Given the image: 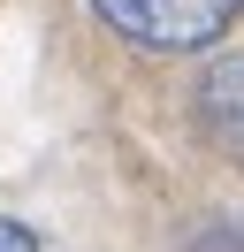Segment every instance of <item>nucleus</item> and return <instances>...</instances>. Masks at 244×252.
I'll return each instance as SVG.
<instances>
[{
    "label": "nucleus",
    "instance_id": "f257e3e1",
    "mask_svg": "<svg viewBox=\"0 0 244 252\" xmlns=\"http://www.w3.org/2000/svg\"><path fill=\"white\" fill-rule=\"evenodd\" d=\"M92 16L115 38H130V46L191 54V46H214L244 16V0H92Z\"/></svg>",
    "mask_w": 244,
    "mask_h": 252
},
{
    "label": "nucleus",
    "instance_id": "f03ea898",
    "mask_svg": "<svg viewBox=\"0 0 244 252\" xmlns=\"http://www.w3.org/2000/svg\"><path fill=\"white\" fill-rule=\"evenodd\" d=\"M191 107H198V130H206L214 153L244 160V54H214V62L198 69Z\"/></svg>",
    "mask_w": 244,
    "mask_h": 252
},
{
    "label": "nucleus",
    "instance_id": "7ed1b4c3",
    "mask_svg": "<svg viewBox=\"0 0 244 252\" xmlns=\"http://www.w3.org/2000/svg\"><path fill=\"white\" fill-rule=\"evenodd\" d=\"M0 252H46V245H38L30 221H8V214H0Z\"/></svg>",
    "mask_w": 244,
    "mask_h": 252
}]
</instances>
